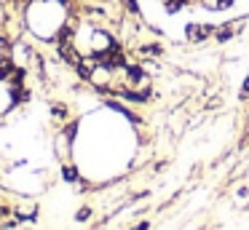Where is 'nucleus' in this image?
<instances>
[{
    "label": "nucleus",
    "instance_id": "f257e3e1",
    "mask_svg": "<svg viewBox=\"0 0 249 230\" xmlns=\"http://www.w3.org/2000/svg\"><path fill=\"white\" fill-rule=\"evenodd\" d=\"M214 27L217 24H188L185 27V37H188V43H204L206 37L214 35Z\"/></svg>",
    "mask_w": 249,
    "mask_h": 230
},
{
    "label": "nucleus",
    "instance_id": "f03ea898",
    "mask_svg": "<svg viewBox=\"0 0 249 230\" xmlns=\"http://www.w3.org/2000/svg\"><path fill=\"white\" fill-rule=\"evenodd\" d=\"M236 30H238V21H225V24H217L214 27V40L217 43H228V40H233L236 37Z\"/></svg>",
    "mask_w": 249,
    "mask_h": 230
},
{
    "label": "nucleus",
    "instance_id": "7ed1b4c3",
    "mask_svg": "<svg viewBox=\"0 0 249 230\" xmlns=\"http://www.w3.org/2000/svg\"><path fill=\"white\" fill-rule=\"evenodd\" d=\"M27 75H30V67L27 64H17L11 72V78L6 80L8 86H27Z\"/></svg>",
    "mask_w": 249,
    "mask_h": 230
},
{
    "label": "nucleus",
    "instance_id": "20e7f679",
    "mask_svg": "<svg viewBox=\"0 0 249 230\" xmlns=\"http://www.w3.org/2000/svg\"><path fill=\"white\" fill-rule=\"evenodd\" d=\"M30 88L27 86H11V105H27L30 102Z\"/></svg>",
    "mask_w": 249,
    "mask_h": 230
},
{
    "label": "nucleus",
    "instance_id": "39448f33",
    "mask_svg": "<svg viewBox=\"0 0 249 230\" xmlns=\"http://www.w3.org/2000/svg\"><path fill=\"white\" fill-rule=\"evenodd\" d=\"M62 179L65 182H81V171L75 163H62Z\"/></svg>",
    "mask_w": 249,
    "mask_h": 230
},
{
    "label": "nucleus",
    "instance_id": "423d86ee",
    "mask_svg": "<svg viewBox=\"0 0 249 230\" xmlns=\"http://www.w3.org/2000/svg\"><path fill=\"white\" fill-rule=\"evenodd\" d=\"M51 115H54L56 121H67V118H70V107L62 105V102H54V105H51Z\"/></svg>",
    "mask_w": 249,
    "mask_h": 230
},
{
    "label": "nucleus",
    "instance_id": "0eeeda50",
    "mask_svg": "<svg viewBox=\"0 0 249 230\" xmlns=\"http://www.w3.org/2000/svg\"><path fill=\"white\" fill-rule=\"evenodd\" d=\"M121 5H124V8L129 11V16H131V19H140V14H142L140 0H121Z\"/></svg>",
    "mask_w": 249,
    "mask_h": 230
},
{
    "label": "nucleus",
    "instance_id": "6e6552de",
    "mask_svg": "<svg viewBox=\"0 0 249 230\" xmlns=\"http://www.w3.org/2000/svg\"><path fill=\"white\" fill-rule=\"evenodd\" d=\"M62 134H65V137L72 142V139H75V134H78V121H70L65 128H62Z\"/></svg>",
    "mask_w": 249,
    "mask_h": 230
},
{
    "label": "nucleus",
    "instance_id": "1a4fd4ad",
    "mask_svg": "<svg viewBox=\"0 0 249 230\" xmlns=\"http://www.w3.org/2000/svg\"><path fill=\"white\" fill-rule=\"evenodd\" d=\"M86 219H91V206H81L75 212V222H86Z\"/></svg>",
    "mask_w": 249,
    "mask_h": 230
},
{
    "label": "nucleus",
    "instance_id": "9d476101",
    "mask_svg": "<svg viewBox=\"0 0 249 230\" xmlns=\"http://www.w3.org/2000/svg\"><path fill=\"white\" fill-rule=\"evenodd\" d=\"M238 99H244V102L249 99V78L244 80V86H241V94H238Z\"/></svg>",
    "mask_w": 249,
    "mask_h": 230
},
{
    "label": "nucleus",
    "instance_id": "9b49d317",
    "mask_svg": "<svg viewBox=\"0 0 249 230\" xmlns=\"http://www.w3.org/2000/svg\"><path fill=\"white\" fill-rule=\"evenodd\" d=\"M8 214H11V206H6V203H0V219H6Z\"/></svg>",
    "mask_w": 249,
    "mask_h": 230
},
{
    "label": "nucleus",
    "instance_id": "f8f14e48",
    "mask_svg": "<svg viewBox=\"0 0 249 230\" xmlns=\"http://www.w3.org/2000/svg\"><path fill=\"white\" fill-rule=\"evenodd\" d=\"M134 230H150V222H140V225H137Z\"/></svg>",
    "mask_w": 249,
    "mask_h": 230
}]
</instances>
